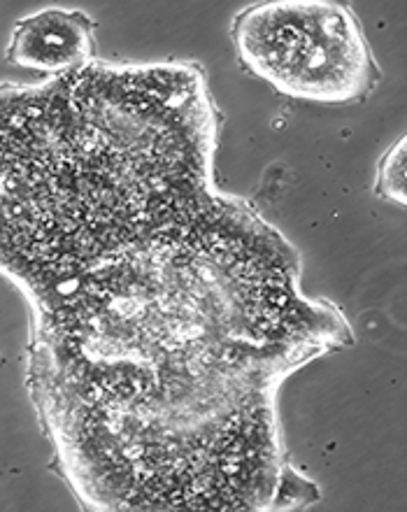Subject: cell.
<instances>
[{
  "mask_svg": "<svg viewBox=\"0 0 407 512\" xmlns=\"http://www.w3.org/2000/svg\"><path fill=\"white\" fill-rule=\"evenodd\" d=\"M296 263L280 233L221 198L38 291V305L91 317L107 329H89L112 336L35 329L77 350H31L35 403L82 501L170 510L319 501L284 459L275 396L352 333L335 305L301 296Z\"/></svg>",
  "mask_w": 407,
  "mask_h": 512,
  "instance_id": "6da1fadb",
  "label": "cell"
},
{
  "mask_svg": "<svg viewBox=\"0 0 407 512\" xmlns=\"http://www.w3.org/2000/svg\"><path fill=\"white\" fill-rule=\"evenodd\" d=\"M231 38L242 66L298 101L359 103L382 82L359 17L342 3H256L235 14Z\"/></svg>",
  "mask_w": 407,
  "mask_h": 512,
  "instance_id": "7a4b0ae2",
  "label": "cell"
},
{
  "mask_svg": "<svg viewBox=\"0 0 407 512\" xmlns=\"http://www.w3.org/2000/svg\"><path fill=\"white\" fill-rule=\"evenodd\" d=\"M96 21L82 10L47 7L19 19L5 59L14 68L45 75L80 73L94 61Z\"/></svg>",
  "mask_w": 407,
  "mask_h": 512,
  "instance_id": "3957f363",
  "label": "cell"
},
{
  "mask_svg": "<svg viewBox=\"0 0 407 512\" xmlns=\"http://www.w3.org/2000/svg\"><path fill=\"white\" fill-rule=\"evenodd\" d=\"M375 196L382 201L405 205L407 203V138L401 135L377 163Z\"/></svg>",
  "mask_w": 407,
  "mask_h": 512,
  "instance_id": "277c9868",
  "label": "cell"
}]
</instances>
